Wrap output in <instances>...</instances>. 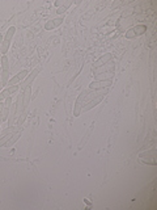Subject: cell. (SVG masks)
<instances>
[{
  "instance_id": "obj_1",
  "label": "cell",
  "mask_w": 157,
  "mask_h": 210,
  "mask_svg": "<svg viewBox=\"0 0 157 210\" xmlns=\"http://www.w3.org/2000/svg\"><path fill=\"white\" fill-rule=\"evenodd\" d=\"M145 32H147V26L145 25H143V24L142 25H136L134 28H130V29L125 33V37L127 38V40H134V38L144 34Z\"/></svg>"
},
{
  "instance_id": "obj_2",
  "label": "cell",
  "mask_w": 157,
  "mask_h": 210,
  "mask_svg": "<svg viewBox=\"0 0 157 210\" xmlns=\"http://www.w3.org/2000/svg\"><path fill=\"white\" fill-rule=\"evenodd\" d=\"M88 93L89 91H84L81 92L80 95H78V97L76 98V103L74 105V116L75 117H78V116L81 114V109H83V105H84V101H85V98L88 96Z\"/></svg>"
},
{
  "instance_id": "obj_3",
  "label": "cell",
  "mask_w": 157,
  "mask_h": 210,
  "mask_svg": "<svg viewBox=\"0 0 157 210\" xmlns=\"http://www.w3.org/2000/svg\"><path fill=\"white\" fill-rule=\"evenodd\" d=\"M111 84H113V80L108 79V80H96L92 81L89 84V90L91 91H97V90H104V88H109Z\"/></svg>"
},
{
  "instance_id": "obj_4",
  "label": "cell",
  "mask_w": 157,
  "mask_h": 210,
  "mask_svg": "<svg viewBox=\"0 0 157 210\" xmlns=\"http://www.w3.org/2000/svg\"><path fill=\"white\" fill-rule=\"evenodd\" d=\"M38 72H39V68L37 67V68H34V70H33L32 72H29V74H28V76H26V78L21 81V91H24L28 85H32V83L34 81V79L37 78Z\"/></svg>"
},
{
  "instance_id": "obj_5",
  "label": "cell",
  "mask_w": 157,
  "mask_h": 210,
  "mask_svg": "<svg viewBox=\"0 0 157 210\" xmlns=\"http://www.w3.org/2000/svg\"><path fill=\"white\" fill-rule=\"evenodd\" d=\"M104 97H105V95H100V96H97V97H94L93 100L88 101L87 104H84V105H83V109H81V113H85V112H88V110L93 109L94 107H97V105L104 100Z\"/></svg>"
},
{
  "instance_id": "obj_6",
  "label": "cell",
  "mask_w": 157,
  "mask_h": 210,
  "mask_svg": "<svg viewBox=\"0 0 157 210\" xmlns=\"http://www.w3.org/2000/svg\"><path fill=\"white\" fill-rule=\"evenodd\" d=\"M111 59H113V54H111V53H106L105 55H102V57L98 58L96 62L93 63V68H100V67H102V66H105L106 63H109Z\"/></svg>"
},
{
  "instance_id": "obj_7",
  "label": "cell",
  "mask_w": 157,
  "mask_h": 210,
  "mask_svg": "<svg viewBox=\"0 0 157 210\" xmlns=\"http://www.w3.org/2000/svg\"><path fill=\"white\" fill-rule=\"evenodd\" d=\"M32 98V85H28L24 91H22V100H24V109H28V105L30 103Z\"/></svg>"
},
{
  "instance_id": "obj_8",
  "label": "cell",
  "mask_w": 157,
  "mask_h": 210,
  "mask_svg": "<svg viewBox=\"0 0 157 210\" xmlns=\"http://www.w3.org/2000/svg\"><path fill=\"white\" fill-rule=\"evenodd\" d=\"M21 137V133L20 131H16V133H13V134H12V137H11V139L7 142V143H5V145H4V147H12L13 145H15V143L16 142H17L19 141V138Z\"/></svg>"
},
{
  "instance_id": "obj_9",
  "label": "cell",
  "mask_w": 157,
  "mask_h": 210,
  "mask_svg": "<svg viewBox=\"0 0 157 210\" xmlns=\"http://www.w3.org/2000/svg\"><path fill=\"white\" fill-rule=\"evenodd\" d=\"M3 71H9V59L7 55H2V62H0Z\"/></svg>"
},
{
  "instance_id": "obj_10",
  "label": "cell",
  "mask_w": 157,
  "mask_h": 210,
  "mask_svg": "<svg viewBox=\"0 0 157 210\" xmlns=\"http://www.w3.org/2000/svg\"><path fill=\"white\" fill-rule=\"evenodd\" d=\"M15 32H16V28L15 26H11L9 29L7 30V33H5V36H4V41H9L12 40V37L15 36Z\"/></svg>"
},
{
  "instance_id": "obj_11",
  "label": "cell",
  "mask_w": 157,
  "mask_h": 210,
  "mask_svg": "<svg viewBox=\"0 0 157 210\" xmlns=\"http://www.w3.org/2000/svg\"><path fill=\"white\" fill-rule=\"evenodd\" d=\"M26 114H28V110L25 109L24 112H22L20 116H19V118H17V121H16V125L19 126V128H21L22 126V124L25 122V120H26Z\"/></svg>"
},
{
  "instance_id": "obj_12",
  "label": "cell",
  "mask_w": 157,
  "mask_h": 210,
  "mask_svg": "<svg viewBox=\"0 0 157 210\" xmlns=\"http://www.w3.org/2000/svg\"><path fill=\"white\" fill-rule=\"evenodd\" d=\"M9 46H11V42L9 41H3V43H2V49H0V54L2 55H5L8 53V50H9Z\"/></svg>"
},
{
  "instance_id": "obj_13",
  "label": "cell",
  "mask_w": 157,
  "mask_h": 210,
  "mask_svg": "<svg viewBox=\"0 0 157 210\" xmlns=\"http://www.w3.org/2000/svg\"><path fill=\"white\" fill-rule=\"evenodd\" d=\"M0 79H2V83H3L4 87L7 85L8 81H9V71H3L2 75H0Z\"/></svg>"
},
{
  "instance_id": "obj_14",
  "label": "cell",
  "mask_w": 157,
  "mask_h": 210,
  "mask_svg": "<svg viewBox=\"0 0 157 210\" xmlns=\"http://www.w3.org/2000/svg\"><path fill=\"white\" fill-rule=\"evenodd\" d=\"M8 97H11V95H9V92H8L7 88H4L3 91H0V103H3L5 98H8Z\"/></svg>"
},
{
  "instance_id": "obj_15",
  "label": "cell",
  "mask_w": 157,
  "mask_h": 210,
  "mask_svg": "<svg viewBox=\"0 0 157 210\" xmlns=\"http://www.w3.org/2000/svg\"><path fill=\"white\" fill-rule=\"evenodd\" d=\"M8 90V92H9V95L12 96V95H15V93H17L19 91H20V85L19 84H16V85H11V87H8L7 88Z\"/></svg>"
},
{
  "instance_id": "obj_16",
  "label": "cell",
  "mask_w": 157,
  "mask_h": 210,
  "mask_svg": "<svg viewBox=\"0 0 157 210\" xmlns=\"http://www.w3.org/2000/svg\"><path fill=\"white\" fill-rule=\"evenodd\" d=\"M28 74H29V71H28V70H22V71H20V72L17 74V76L20 78V80L22 81V80H24L26 76H28Z\"/></svg>"
},
{
  "instance_id": "obj_17",
  "label": "cell",
  "mask_w": 157,
  "mask_h": 210,
  "mask_svg": "<svg viewBox=\"0 0 157 210\" xmlns=\"http://www.w3.org/2000/svg\"><path fill=\"white\" fill-rule=\"evenodd\" d=\"M66 11H67V8H66V7H62V8H59V9L57 11V12H58L59 15H62V13H64Z\"/></svg>"
},
{
  "instance_id": "obj_18",
  "label": "cell",
  "mask_w": 157,
  "mask_h": 210,
  "mask_svg": "<svg viewBox=\"0 0 157 210\" xmlns=\"http://www.w3.org/2000/svg\"><path fill=\"white\" fill-rule=\"evenodd\" d=\"M3 41H4V36H3V34H0V47H2Z\"/></svg>"
},
{
  "instance_id": "obj_19",
  "label": "cell",
  "mask_w": 157,
  "mask_h": 210,
  "mask_svg": "<svg viewBox=\"0 0 157 210\" xmlns=\"http://www.w3.org/2000/svg\"><path fill=\"white\" fill-rule=\"evenodd\" d=\"M55 7H59V5H63V2H55Z\"/></svg>"
},
{
  "instance_id": "obj_20",
  "label": "cell",
  "mask_w": 157,
  "mask_h": 210,
  "mask_svg": "<svg viewBox=\"0 0 157 210\" xmlns=\"http://www.w3.org/2000/svg\"><path fill=\"white\" fill-rule=\"evenodd\" d=\"M3 87H4V85H3V83H2V79H0V91H3V90H4Z\"/></svg>"
},
{
  "instance_id": "obj_21",
  "label": "cell",
  "mask_w": 157,
  "mask_h": 210,
  "mask_svg": "<svg viewBox=\"0 0 157 210\" xmlns=\"http://www.w3.org/2000/svg\"><path fill=\"white\" fill-rule=\"evenodd\" d=\"M2 72H3V70H2V66H0V75H2Z\"/></svg>"
},
{
  "instance_id": "obj_22",
  "label": "cell",
  "mask_w": 157,
  "mask_h": 210,
  "mask_svg": "<svg viewBox=\"0 0 157 210\" xmlns=\"http://www.w3.org/2000/svg\"><path fill=\"white\" fill-rule=\"evenodd\" d=\"M0 131H2V129H0Z\"/></svg>"
}]
</instances>
